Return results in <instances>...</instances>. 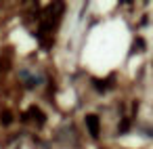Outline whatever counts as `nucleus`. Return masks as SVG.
<instances>
[{
	"label": "nucleus",
	"instance_id": "7ed1b4c3",
	"mask_svg": "<svg viewBox=\"0 0 153 149\" xmlns=\"http://www.w3.org/2000/svg\"><path fill=\"white\" fill-rule=\"evenodd\" d=\"M0 122H2L4 126H9L13 122V113L11 111H2V113H0Z\"/></svg>",
	"mask_w": 153,
	"mask_h": 149
},
{
	"label": "nucleus",
	"instance_id": "f257e3e1",
	"mask_svg": "<svg viewBox=\"0 0 153 149\" xmlns=\"http://www.w3.org/2000/svg\"><path fill=\"white\" fill-rule=\"evenodd\" d=\"M86 128H88V132H90V136H92V139H99V132H101V122H99V115L88 113V115H86Z\"/></svg>",
	"mask_w": 153,
	"mask_h": 149
},
{
	"label": "nucleus",
	"instance_id": "f03ea898",
	"mask_svg": "<svg viewBox=\"0 0 153 149\" xmlns=\"http://www.w3.org/2000/svg\"><path fill=\"white\" fill-rule=\"evenodd\" d=\"M27 113H32V118H34V120H38V124H44V122H46V115H44V113H42V109H40V107H36V105H32Z\"/></svg>",
	"mask_w": 153,
	"mask_h": 149
},
{
	"label": "nucleus",
	"instance_id": "423d86ee",
	"mask_svg": "<svg viewBox=\"0 0 153 149\" xmlns=\"http://www.w3.org/2000/svg\"><path fill=\"white\" fill-rule=\"evenodd\" d=\"M11 65H9V61L7 59H0V69H9Z\"/></svg>",
	"mask_w": 153,
	"mask_h": 149
},
{
	"label": "nucleus",
	"instance_id": "39448f33",
	"mask_svg": "<svg viewBox=\"0 0 153 149\" xmlns=\"http://www.w3.org/2000/svg\"><path fill=\"white\" fill-rule=\"evenodd\" d=\"M134 51H145V40L143 38H136L134 40Z\"/></svg>",
	"mask_w": 153,
	"mask_h": 149
},
{
	"label": "nucleus",
	"instance_id": "20e7f679",
	"mask_svg": "<svg viewBox=\"0 0 153 149\" xmlns=\"http://www.w3.org/2000/svg\"><path fill=\"white\" fill-rule=\"evenodd\" d=\"M128 128H130V120H126V118H124V120L120 122V134H126V132H128Z\"/></svg>",
	"mask_w": 153,
	"mask_h": 149
}]
</instances>
